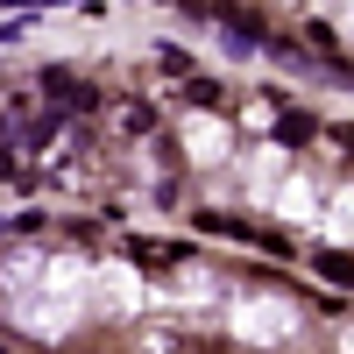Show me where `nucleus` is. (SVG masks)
<instances>
[{"label": "nucleus", "instance_id": "obj_1", "mask_svg": "<svg viewBox=\"0 0 354 354\" xmlns=\"http://www.w3.org/2000/svg\"><path fill=\"white\" fill-rule=\"evenodd\" d=\"M192 227H205V234H220V241H241V248H270V255H298V248H290V234H277V227H255V220H241V213H213V205H198V213H192Z\"/></svg>", "mask_w": 354, "mask_h": 354}, {"label": "nucleus", "instance_id": "obj_2", "mask_svg": "<svg viewBox=\"0 0 354 354\" xmlns=\"http://www.w3.org/2000/svg\"><path fill=\"white\" fill-rule=\"evenodd\" d=\"M128 255L142 262V270H177V262H198V248H185V241H156V234H128Z\"/></svg>", "mask_w": 354, "mask_h": 354}, {"label": "nucleus", "instance_id": "obj_3", "mask_svg": "<svg viewBox=\"0 0 354 354\" xmlns=\"http://www.w3.org/2000/svg\"><path fill=\"white\" fill-rule=\"evenodd\" d=\"M305 262H312V277H326V283L354 290V255H347V248H312Z\"/></svg>", "mask_w": 354, "mask_h": 354}, {"label": "nucleus", "instance_id": "obj_4", "mask_svg": "<svg viewBox=\"0 0 354 354\" xmlns=\"http://www.w3.org/2000/svg\"><path fill=\"white\" fill-rule=\"evenodd\" d=\"M312 135H326V121H312V113H298V106L277 113V142H283V149H305Z\"/></svg>", "mask_w": 354, "mask_h": 354}, {"label": "nucleus", "instance_id": "obj_5", "mask_svg": "<svg viewBox=\"0 0 354 354\" xmlns=\"http://www.w3.org/2000/svg\"><path fill=\"white\" fill-rule=\"evenodd\" d=\"M185 100H192V106H205V113H227V93H220L213 78H198V71L185 78Z\"/></svg>", "mask_w": 354, "mask_h": 354}, {"label": "nucleus", "instance_id": "obj_6", "mask_svg": "<svg viewBox=\"0 0 354 354\" xmlns=\"http://www.w3.org/2000/svg\"><path fill=\"white\" fill-rule=\"evenodd\" d=\"M121 128H128V135H149V128H156V106H142V100L121 106Z\"/></svg>", "mask_w": 354, "mask_h": 354}, {"label": "nucleus", "instance_id": "obj_7", "mask_svg": "<svg viewBox=\"0 0 354 354\" xmlns=\"http://www.w3.org/2000/svg\"><path fill=\"white\" fill-rule=\"evenodd\" d=\"M305 43H312L319 57H333V43H340V36H333V28H326V21H305Z\"/></svg>", "mask_w": 354, "mask_h": 354}, {"label": "nucleus", "instance_id": "obj_8", "mask_svg": "<svg viewBox=\"0 0 354 354\" xmlns=\"http://www.w3.org/2000/svg\"><path fill=\"white\" fill-rule=\"evenodd\" d=\"M156 64H163V71H177V78H192V57H185V50H156Z\"/></svg>", "mask_w": 354, "mask_h": 354}, {"label": "nucleus", "instance_id": "obj_9", "mask_svg": "<svg viewBox=\"0 0 354 354\" xmlns=\"http://www.w3.org/2000/svg\"><path fill=\"white\" fill-rule=\"evenodd\" d=\"M326 135H333V142H340V156H347V163H354V121H333V128H326Z\"/></svg>", "mask_w": 354, "mask_h": 354}]
</instances>
